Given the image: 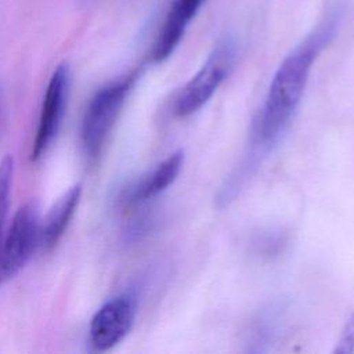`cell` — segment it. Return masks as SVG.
I'll list each match as a JSON object with an SVG mask.
<instances>
[{"label":"cell","mask_w":354,"mask_h":354,"mask_svg":"<svg viewBox=\"0 0 354 354\" xmlns=\"http://www.w3.org/2000/svg\"><path fill=\"white\" fill-rule=\"evenodd\" d=\"M205 0H171L152 47L153 62L167 59L180 44L188 25Z\"/></svg>","instance_id":"52a82bcc"},{"label":"cell","mask_w":354,"mask_h":354,"mask_svg":"<svg viewBox=\"0 0 354 354\" xmlns=\"http://www.w3.org/2000/svg\"><path fill=\"white\" fill-rule=\"evenodd\" d=\"M82 187L75 185L68 189L51 207L43 225L40 227V245L44 249H51L64 235L76 206L79 205Z\"/></svg>","instance_id":"9c48e42d"},{"label":"cell","mask_w":354,"mask_h":354,"mask_svg":"<svg viewBox=\"0 0 354 354\" xmlns=\"http://www.w3.org/2000/svg\"><path fill=\"white\" fill-rule=\"evenodd\" d=\"M235 54V43L231 39L221 40L213 48L201 69L183 86L176 97L173 105L176 116L194 115L213 97L232 69Z\"/></svg>","instance_id":"3957f363"},{"label":"cell","mask_w":354,"mask_h":354,"mask_svg":"<svg viewBox=\"0 0 354 354\" xmlns=\"http://www.w3.org/2000/svg\"><path fill=\"white\" fill-rule=\"evenodd\" d=\"M40 243V225L33 205L21 206L0 243V283L14 278Z\"/></svg>","instance_id":"277c9868"},{"label":"cell","mask_w":354,"mask_h":354,"mask_svg":"<svg viewBox=\"0 0 354 354\" xmlns=\"http://www.w3.org/2000/svg\"><path fill=\"white\" fill-rule=\"evenodd\" d=\"M12 173H14V160L11 156H4L0 162V243L3 236V225L6 221L8 202H10Z\"/></svg>","instance_id":"30bf717a"},{"label":"cell","mask_w":354,"mask_h":354,"mask_svg":"<svg viewBox=\"0 0 354 354\" xmlns=\"http://www.w3.org/2000/svg\"><path fill=\"white\" fill-rule=\"evenodd\" d=\"M184 165V152L181 149L170 153L156 167L149 171L136 187L129 196L130 205H137L149 201L162 194L170 184L174 183Z\"/></svg>","instance_id":"ba28073f"},{"label":"cell","mask_w":354,"mask_h":354,"mask_svg":"<svg viewBox=\"0 0 354 354\" xmlns=\"http://www.w3.org/2000/svg\"><path fill=\"white\" fill-rule=\"evenodd\" d=\"M136 73H130L100 88L90 100L82 122V145L90 159H95L134 86Z\"/></svg>","instance_id":"7a4b0ae2"},{"label":"cell","mask_w":354,"mask_h":354,"mask_svg":"<svg viewBox=\"0 0 354 354\" xmlns=\"http://www.w3.org/2000/svg\"><path fill=\"white\" fill-rule=\"evenodd\" d=\"M336 15L322 21L281 62L250 131V160L268 152L288 129L304 94L311 68L336 32Z\"/></svg>","instance_id":"6da1fadb"},{"label":"cell","mask_w":354,"mask_h":354,"mask_svg":"<svg viewBox=\"0 0 354 354\" xmlns=\"http://www.w3.org/2000/svg\"><path fill=\"white\" fill-rule=\"evenodd\" d=\"M333 351L340 354H350L354 351V313L346 321Z\"/></svg>","instance_id":"8fae6325"},{"label":"cell","mask_w":354,"mask_h":354,"mask_svg":"<svg viewBox=\"0 0 354 354\" xmlns=\"http://www.w3.org/2000/svg\"><path fill=\"white\" fill-rule=\"evenodd\" d=\"M68 83H69V73L68 66L61 64L54 71L48 86L46 88V94L43 98L41 112L39 118V124L36 130V136L32 145L30 158L32 160H37L50 147L51 141L57 136L59 129L65 104L68 97Z\"/></svg>","instance_id":"8992f818"},{"label":"cell","mask_w":354,"mask_h":354,"mask_svg":"<svg viewBox=\"0 0 354 354\" xmlns=\"http://www.w3.org/2000/svg\"><path fill=\"white\" fill-rule=\"evenodd\" d=\"M136 299L122 293L102 304L90 322V343L97 351H106L130 332L136 318Z\"/></svg>","instance_id":"5b68a950"}]
</instances>
